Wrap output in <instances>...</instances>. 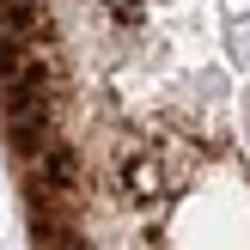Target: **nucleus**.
<instances>
[{"instance_id":"f257e3e1","label":"nucleus","mask_w":250,"mask_h":250,"mask_svg":"<svg viewBox=\"0 0 250 250\" xmlns=\"http://www.w3.org/2000/svg\"><path fill=\"white\" fill-rule=\"evenodd\" d=\"M0 134L31 250H250V0H0Z\"/></svg>"}]
</instances>
